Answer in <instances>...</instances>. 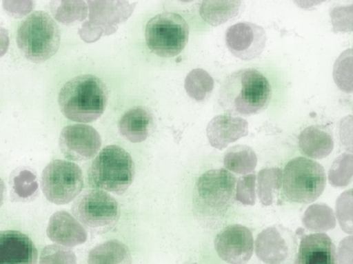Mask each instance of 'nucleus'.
<instances>
[{
	"instance_id": "1",
	"label": "nucleus",
	"mask_w": 353,
	"mask_h": 264,
	"mask_svg": "<svg viewBox=\"0 0 353 264\" xmlns=\"http://www.w3.org/2000/svg\"><path fill=\"white\" fill-rule=\"evenodd\" d=\"M271 97L272 88L266 77L256 68H248L225 77L218 103L227 114L248 116L265 110Z\"/></svg>"
},
{
	"instance_id": "2",
	"label": "nucleus",
	"mask_w": 353,
	"mask_h": 264,
	"mask_svg": "<svg viewBox=\"0 0 353 264\" xmlns=\"http://www.w3.org/2000/svg\"><path fill=\"white\" fill-rule=\"evenodd\" d=\"M108 89L103 81L92 74H81L67 81L61 88L58 103L62 114L68 119L89 123L104 112Z\"/></svg>"
},
{
	"instance_id": "3",
	"label": "nucleus",
	"mask_w": 353,
	"mask_h": 264,
	"mask_svg": "<svg viewBox=\"0 0 353 264\" xmlns=\"http://www.w3.org/2000/svg\"><path fill=\"white\" fill-rule=\"evenodd\" d=\"M61 35L58 25L47 12L35 11L19 24L17 43L23 55L34 63H42L58 50Z\"/></svg>"
},
{
	"instance_id": "4",
	"label": "nucleus",
	"mask_w": 353,
	"mask_h": 264,
	"mask_svg": "<svg viewBox=\"0 0 353 264\" xmlns=\"http://www.w3.org/2000/svg\"><path fill=\"white\" fill-rule=\"evenodd\" d=\"M134 163L130 154L121 147H104L92 161L88 171L90 185L117 194L125 192L134 177Z\"/></svg>"
},
{
	"instance_id": "5",
	"label": "nucleus",
	"mask_w": 353,
	"mask_h": 264,
	"mask_svg": "<svg viewBox=\"0 0 353 264\" xmlns=\"http://www.w3.org/2000/svg\"><path fill=\"white\" fill-rule=\"evenodd\" d=\"M283 191L292 202L310 203L323 192L326 176L323 166L318 162L304 156L290 160L283 174Z\"/></svg>"
},
{
	"instance_id": "6",
	"label": "nucleus",
	"mask_w": 353,
	"mask_h": 264,
	"mask_svg": "<svg viewBox=\"0 0 353 264\" xmlns=\"http://www.w3.org/2000/svg\"><path fill=\"white\" fill-rule=\"evenodd\" d=\"M236 177L224 168L208 170L198 179L194 205L199 214L216 218L224 214L234 194Z\"/></svg>"
},
{
	"instance_id": "7",
	"label": "nucleus",
	"mask_w": 353,
	"mask_h": 264,
	"mask_svg": "<svg viewBox=\"0 0 353 264\" xmlns=\"http://www.w3.org/2000/svg\"><path fill=\"white\" fill-rule=\"evenodd\" d=\"M74 216L91 233L105 234L117 223L120 213L118 203L109 193L99 189L82 192L72 205Z\"/></svg>"
},
{
	"instance_id": "8",
	"label": "nucleus",
	"mask_w": 353,
	"mask_h": 264,
	"mask_svg": "<svg viewBox=\"0 0 353 264\" xmlns=\"http://www.w3.org/2000/svg\"><path fill=\"white\" fill-rule=\"evenodd\" d=\"M189 28L179 14L165 12L150 19L145 29V43L149 49L162 57L178 55L185 47Z\"/></svg>"
},
{
	"instance_id": "9",
	"label": "nucleus",
	"mask_w": 353,
	"mask_h": 264,
	"mask_svg": "<svg viewBox=\"0 0 353 264\" xmlns=\"http://www.w3.org/2000/svg\"><path fill=\"white\" fill-rule=\"evenodd\" d=\"M41 187L49 201L57 205L67 204L83 187L81 169L77 164L69 161L54 160L42 172Z\"/></svg>"
},
{
	"instance_id": "10",
	"label": "nucleus",
	"mask_w": 353,
	"mask_h": 264,
	"mask_svg": "<svg viewBox=\"0 0 353 264\" xmlns=\"http://www.w3.org/2000/svg\"><path fill=\"white\" fill-rule=\"evenodd\" d=\"M59 143L66 159L84 161L96 155L101 148V139L93 127L85 124H72L61 130Z\"/></svg>"
},
{
	"instance_id": "11",
	"label": "nucleus",
	"mask_w": 353,
	"mask_h": 264,
	"mask_svg": "<svg viewBox=\"0 0 353 264\" xmlns=\"http://www.w3.org/2000/svg\"><path fill=\"white\" fill-rule=\"evenodd\" d=\"M267 41L264 29L255 23L243 21L230 26L225 42L229 51L243 61H251L263 51Z\"/></svg>"
},
{
	"instance_id": "12",
	"label": "nucleus",
	"mask_w": 353,
	"mask_h": 264,
	"mask_svg": "<svg viewBox=\"0 0 353 264\" xmlns=\"http://www.w3.org/2000/svg\"><path fill=\"white\" fill-rule=\"evenodd\" d=\"M214 248L224 261L230 264H245L254 251L252 234L243 225H228L216 236Z\"/></svg>"
},
{
	"instance_id": "13",
	"label": "nucleus",
	"mask_w": 353,
	"mask_h": 264,
	"mask_svg": "<svg viewBox=\"0 0 353 264\" xmlns=\"http://www.w3.org/2000/svg\"><path fill=\"white\" fill-rule=\"evenodd\" d=\"M294 243V236L290 230L281 225H274L258 234L256 253L267 263L280 264L288 258Z\"/></svg>"
},
{
	"instance_id": "14",
	"label": "nucleus",
	"mask_w": 353,
	"mask_h": 264,
	"mask_svg": "<svg viewBox=\"0 0 353 264\" xmlns=\"http://www.w3.org/2000/svg\"><path fill=\"white\" fill-rule=\"evenodd\" d=\"M38 252L32 241L16 230H0V264H37Z\"/></svg>"
},
{
	"instance_id": "15",
	"label": "nucleus",
	"mask_w": 353,
	"mask_h": 264,
	"mask_svg": "<svg viewBox=\"0 0 353 264\" xmlns=\"http://www.w3.org/2000/svg\"><path fill=\"white\" fill-rule=\"evenodd\" d=\"M206 131L210 145L223 150L248 134V123L242 117L226 113L214 116L209 122Z\"/></svg>"
},
{
	"instance_id": "16",
	"label": "nucleus",
	"mask_w": 353,
	"mask_h": 264,
	"mask_svg": "<svg viewBox=\"0 0 353 264\" xmlns=\"http://www.w3.org/2000/svg\"><path fill=\"white\" fill-rule=\"evenodd\" d=\"M294 264H338L336 247L324 233L302 238Z\"/></svg>"
},
{
	"instance_id": "17",
	"label": "nucleus",
	"mask_w": 353,
	"mask_h": 264,
	"mask_svg": "<svg viewBox=\"0 0 353 264\" xmlns=\"http://www.w3.org/2000/svg\"><path fill=\"white\" fill-rule=\"evenodd\" d=\"M53 242L73 247L85 242L87 232L80 223L66 211H58L50 218L46 230Z\"/></svg>"
},
{
	"instance_id": "18",
	"label": "nucleus",
	"mask_w": 353,
	"mask_h": 264,
	"mask_svg": "<svg viewBox=\"0 0 353 264\" xmlns=\"http://www.w3.org/2000/svg\"><path fill=\"white\" fill-rule=\"evenodd\" d=\"M153 125V118L149 110L137 106L127 111L119 122L121 134L132 143L145 140Z\"/></svg>"
},
{
	"instance_id": "19",
	"label": "nucleus",
	"mask_w": 353,
	"mask_h": 264,
	"mask_svg": "<svg viewBox=\"0 0 353 264\" xmlns=\"http://www.w3.org/2000/svg\"><path fill=\"white\" fill-rule=\"evenodd\" d=\"M301 152L312 159H322L328 156L333 150L334 140L330 130L322 125L305 128L299 136Z\"/></svg>"
},
{
	"instance_id": "20",
	"label": "nucleus",
	"mask_w": 353,
	"mask_h": 264,
	"mask_svg": "<svg viewBox=\"0 0 353 264\" xmlns=\"http://www.w3.org/2000/svg\"><path fill=\"white\" fill-rule=\"evenodd\" d=\"M88 264H131L132 256L127 245L110 240L94 247L88 254Z\"/></svg>"
},
{
	"instance_id": "21",
	"label": "nucleus",
	"mask_w": 353,
	"mask_h": 264,
	"mask_svg": "<svg viewBox=\"0 0 353 264\" xmlns=\"http://www.w3.org/2000/svg\"><path fill=\"white\" fill-rule=\"evenodd\" d=\"M241 1H203L200 6L201 17L210 25L217 26L237 16Z\"/></svg>"
},
{
	"instance_id": "22",
	"label": "nucleus",
	"mask_w": 353,
	"mask_h": 264,
	"mask_svg": "<svg viewBox=\"0 0 353 264\" xmlns=\"http://www.w3.org/2000/svg\"><path fill=\"white\" fill-rule=\"evenodd\" d=\"M256 163L257 157L254 151L245 145H236L230 148L223 156L225 167L239 174L252 172Z\"/></svg>"
},
{
	"instance_id": "23",
	"label": "nucleus",
	"mask_w": 353,
	"mask_h": 264,
	"mask_svg": "<svg viewBox=\"0 0 353 264\" xmlns=\"http://www.w3.org/2000/svg\"><path fill=\"white\" fill-rule=\"evenodd\" d=\"M303 223L310 230L325 231L336 225L332 210L325 204H313L307 207L303 217Z\"/></svg>"
},
{
	"instance_id": "24",
	"label": "nucleus",
	"mask_w": 353,
	"mask_h": 264,
	"mask_svg": "<svg viewBox=\"0 0 353 264\" xmlns=\"http://www.w3.org/2000/svg\"><path fill=\"white\" fill-rule=\"evenodd\" d=\"M282 172L278 167L261 170L258 174V194L261 203L269 205L273 203L281 185Z\"/></svg>"
},
{
	"instance_id": "25",
	"label": "nucleus",
	"mask_w": 353,
	"mask_h": 264,
	"mask_svg": "<svg viewBox=\"0 0 353 264\" xmlns=\"http://www.w3.org/2000/svg\"><path fill=\"white\" fill-rule=\"evenodd\" d=\"M185 88L190 97L201 101L208 98L214 88V79L205 70L196 68L186 77Z\"/></svg>"
},
{
	"instance_id": "26",
	"label": "nucleus",
	"mask_w": 353,
	"mask_h": 264,
	"mask_svg": "<svg viewBox=\"0 0 353 264\" xmlns=\"http://www.w3.org/2000/svg\"><path fill=\"white\" fill-rule=\"evenodd\" d=\"M353 57L351 48L344 50L334 62L333 78L336 85L345 93L352 92Z\"/></svg>"
},
{
	"instance_id": "27",
	"label": "nucleus",
	"mask_w": 353,
	"mask_h": 264,
	"mask_svg": "<svg viewBox=\"0 0 353 264\" xmlns=\"http://www.w3.org/2000/svg\"><path fill=\"white\" fill-rule=\"evenodd\" d=\"M50 10L56 20L65 24L81 21L86 14V7L82 1H52Z\"/></svg>"
},
{
	"instance_id": "28",
	"label": "nucleus",
	"mask_w": 353,
	"mask_h": 264,
	"mask_svg": "<svg viewBox=\"0 0 353 264\" xmlns=\"http://www.w3.org/2000/svg\"><path fill=\"white\" fill-rule=\"evenodd\" d=\"M39 264H77V258L72 250L52 244L42 250Z\"/></svg>"
},
{
	"instance_id": "29",
	"label": "nucleus",
	"mask_w": 353,
	"mask_h": 264,
	"mask_svg": "<svg viewBox=\"0 0 353 264\" xmlns=\"http://www.w3.org/2000/svg\"><path fill=\"white\" fill-rule=\"evenodd\" d=\"M352 5H350L349 6H335L330 8V15L334 32H352Z\"/></svg>"
},
{
	"instance_id": "30",
	"label": "nucleus",
	"mask_w": 353,
	"mask_h": 264,
	"mask_svg": "<svg viewBox=\"0 0 353 264\" xmlns=\"http://www.w3.org/2000/svg\"><path fill=\"white\" fill-rule=\"evenodd\" d=\"M352 154H344L341 155L334 163L332 167L330 169L329 172V178L334 176L330 179L331 181L338 174V177L332 183L337 186H345L350 181L352 177V172L344 171V170L352 168ZM350 171V170H347Z\"/></svg>"
},
{
	"instance_id": "31",
	"label": "nucleus",
	"mask_w": 353,
	"mask_h": 264,
	"mask_svg": "<svg viewBox=\"0 0 353 264\" xmlns=\"http://www.w3.org/2000/svg\"><path fill=\"white\" fill-rule=\"evenodd\" d=\"M38 188L36 176L29 170H22L14 178V190L21 198H28Z\"/></svg>"
},
{
	"instance_id": "32",
	"label": "nucleus",
	"mask_w": 353,
	"mask_h": 264,
	"mask_svg": "<svg viewBox=\"0 0 353 264\" xmlns=\"http://www.w3.org/2000/svg\"><path fill=\"white\" fill-rule=\"evenodd\" d=\"M255 174L239 179L236 185V200L245 205H254L255 202Z\"/></svg>"
},
{
	"instance_id": "33",
	"label": "nucleus",
	"mask_w": 353,
	"mask_h": 264,
	"mask_svg": "<svg viewBox=\"0 0 353 264\" xmlns=\"http://www.w3.org/2000/svg\"><path fill=\"white\" fill-rule=\"evenodd\" d=\"M3 6L10 15L15 18H21L30 12L34 8L32 1H3Z\"/></svg>"
},
{
	"instance_id": "34",
	"label": "nucleus",
	"mask_w": 353,
	"mask_h": 264,
	"mask_svg": "<svg viewBox=\"0 0 353 264\" xmlns=\"http://www.w3.org/2000/svg\"><path fill=\"white\" fill-rule=\"evenodd\" d=\"M9 43L8 31L0 26V57L3 56L6 53Z\"/></svg>"
},
{
	"instance_id": "35",
	"label": "nucleus",
	"mask_w": 353,
	"mask_h": 264,
	"mask_svg": "<svg viewBox=\"0 0 353 264\" xmlns=\"http://www.w3.org/2000/svg\"><path fill=\"white\" fill-rule=\"evenodd\" d=\"M6 192V186L3 180L0 178V207L1 206Z\"/></svg>"
}]
</instances>
